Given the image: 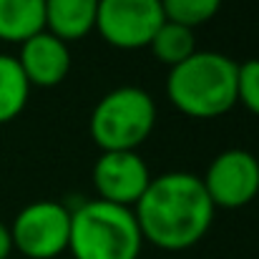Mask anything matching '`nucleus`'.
<instances>
[{"label": "nucleus", "mask_w": 259, "mask_h": 259, "mask_svg": "<svg viewBox=\"0 0 259 259\" xmlns=\"http://www.w3.org/2000/svg\"><path fill=\"white\" fill-rule=\"evenodd\" d=\"M141 244L144 237L131 206L91 199L71 211L68 249L76 259H139Z\"/></svg>", "instance_id": "obj_3"}, {"label": "nucleus", "mask_w": 259, "mask_h": 259, "mask_svg": "<svg viewBox=\"0 0 259 259\" xmlns=\"http://www.w3.org/2000/svg\"><path fill=\"white\" fill-rule=\"evenodd\" d=\"M98 0H46V28L61 40L83 38L96 25Z\"/></svg>", "instance_id": "obj_10"}, {"label": "nucleus", "mask_w": 259, "mask_h": 259, "mask_svg": "<svg viewBox=\"0 0 259 259\" xmlns=\"http://www.w3.org/2000/svg\"><path fill=\"white\" fill-rule=\"evenodd\" d=\"M164 20L161 0H98L96 28L116 48L149 46Z\"/></svg>", "instance_id": "obj_6"}, {"label": "nucleus", "mask_w": 259, "mask_h": 259, "mask_svg": "<svg viewBox=\"0 0 259 259\" xmlns=\"http://www.w3.org/2000/svg\"><path fill=\"white\" fill-rule=\"evenodd\" d=\"M46 30V0H0V38L28 40Z\"/></svg>", "instance_id": "obj_11"}, {"label": "nucleus", "mask_w": 259, "mask_h": 259, "mask_svg": "<svg viewBox=\"0 0 259 259\" xmlns=\"http://www.w3.org/2000/svg\"><path fill=\"white\" fill-rule=\"evenodd\" d=\"M201 181L214 206H244L259 191V161L244 149H227L209 164Z\"/></svg>", "instance_id": "obj_7"}, {"label": "nucleus", "mask_w": 259, "mask_h": 259, "mask_svg": "<svg viewBox=\"0 0 259 259\" xmlns=\"http://www.w3.org/2000/svg\"><path fill=\"white\" fill-rule=\"evenodd\" d=\"M18 63L33 86H56L71 71V48L58 35L40 30L23 40Z\"/></svg>", "instance_id": "obj_9"}, {"label": "nucleus", "mask_w": 259, "mask_h": 259, "mask_svg": "<svg viewBox=\"0 0 259 259\" xmlns=\"http://www.w3.org/2000/svg\"><path fill=\"white\" fill-rule=\"evenodd\" d=\"M222 0H161L166 20L194 28L204 20H209L219 10Z\"/></svg>", "instance_id": "obj_14"}, {"label": "nucleus", "mask_w": 259, "mask_h": 259, "mask_svg": "<svg viewBox=\"0 0 259 259\" xmlns=\"http://www.w3.org/2000/svg\"><path fill=\"white\" fill-rule=\"evenodd\" d=\"M237 68L229 56L194 51L176 63L166 78V93L174 106L196 118H214L237 103Z\"/></svg>", "instance_id": "obj_2"}, {"label": "nucleus", "mask_w": 259, "mask_h": 259, "mask_svg": "<svg viewBox=\"0 0 259 259\" xmlns=\"http://www.w3.org/2000/svg\"><path fill=\"white\" fill-rule=\"evenodd\" d=\"M134 214L144 239L179 252L194 247L206 234L214 219V204L199 176L169 171L149 181L134 204Z\"/></svg>", "instance_id": "obj_1"}, {"label": "nucleus", "mask_w": 259, "mask_h": 259, "mask_svg": "<svg viewBox=\"0 0 259 259\" xmlns=\"http://www.w3.org/2000/svg\"><path fill=\"white\" fill-rule=\"evenodd\" d=\"M30 93V83L15 56L0 53V123L15 118Z\"/></svg>", "instance_id": "obj_12"}, {"label": "nucleus", "mask_w": 259, "mask_h": 259, "mask_svg": "<svg viewBox=\"0 0 259 259\" xmlns=\"http://www.w3.org/2000/svg\"><path fill=\"white\" fill-rule=\"evenodd\" d=\"M71 209L58 201H33L13 222V247L30 259H51L68 249Z\"/></svg>", "instance_id": "obj_5"}, {"label": "nucleus", "mask_w": 259, "mask_h": 259, "mask_svg": "<svg viewBox=\"0 0 259 259\" xmlns=\"http://www.w3.org/2000/svg\"><path fill=\"white\" fill-rule=\"evenodd\" d=\"M237 101L259 116V58L239 63L237 68Z\"/></svg>", "instance_id": "obj_15"}, {"label": "nucleus", "mask_w": 259, "mask_h": 259, "mask_svg": "<svg viewBox=\"0 0 259 259\" xmlns=\"http://www.w3.org/2000/svg\"><path fill=\"white\" fill-rule=\"evenodd\" d=\"M156 106L139 86H118L108 91L91 113V136L103 151H136L151 134Z\"/></svg>", "instance_id": "obj_4"}, {"label": "nucleus", "mask_w": 259, "mask_h": 259, "mask_svg": "<svg viewBox=\"0 0 259 259\" xmlns=\"http://www.w3.org/2000/svg\"><path fill=\"white\" fill-rule=\"evenodd\" d=\"M151 181L146 161L136 151H103L93 166V184L98 199L131 206L141 199Z\"/></svg>", "instance_id": "obj_8"}, {"label": "nucleus", "mask_w": 259, "mask_h": 259, "mask_svg": "<svg viewBox=\"0 0 259 259\" xmlns=\"http://www.w3.org/2000/svg\"><path fill=\"white\" fill-rule=\"evenodd\" d=\"M10 252H13V237H10V229L0 222V259H8Z\"/></svg>", "instance_id": "obj_16"}, {"label": "nucleus", "mask_w": 259, "mask_h": 259, "mask_svg": "<svg viewBox=\"0 0 259 259\" xmlns=\"http://www.w3.org/2000/svg\"><path fill=\"white\" fill-rule=\"evenodd\" d=\"M151 51L159 61L176 66L181 61H186L194 51H196V38H194V28L179 25L171 20H164V25L156 30V35L151 38Z\"/></svg>", "instance_id": "obj_13"}]
</instances>
